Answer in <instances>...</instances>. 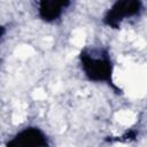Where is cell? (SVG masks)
Segmentation results:
<instances>
[{"label": "cell", "mask_w": 147, "mask_h": 147, "mask_svg": "<svg viewBox=\"0 0 147 147\" xmlns=\"http://www.w3.org/2000/svg\"><path fill=\"white\" fill-rule=\"evenodd\" d=\"M84 41H85V32H84L83 30H79V29L76 30V31L72 33L71 42H72L75 46L80 47V46H83Z\"/></svg>", "instance_id": "7a4b0ae2"}, {"label": "cell", "mask_w": 147, "mask_h": 147, "mask_svg": "<svg viewBox=\"0 0 147 147\" xmlns=\"http://www.w3.org/2000/svg\"><path fill=\"white\" fill-rule=\"evenodd\" d=\"M116 118L118 119L119 123L122 124H125V125H129L131 123L134 122L136 119V116L133 113L129 111V110H123V111H119L116 114Z\"/></svg>", "instance_id": "6da1fadb"}, {"label": "cell", "mask_w": 147, "mask_h": 147, "mask_svg": "<svg viewBox=\"0 0 147 147\" xmlns=\"http://www.w3.org/2000/svg\"><path fill=\"white\" fill-rule=\"evenodd\" d=\"M15 54H16L18 57H21V59H25V57H28V56H30V55L33 54V48H32L31 46L23 45V46H20V47L16 49Z\"/></svg>", "instance_id": "3957f363"}, {"label": "cell", "mask_w": 147, "mask_h": 147, "mask_svg": "<svg viewBox=\"0 0 147 147\" xmlns=\"http://www.w3.org/2000/svg\"><path fill=\"white\" fill-rule=\"evenodd\" d=\"M25 117V114L22 111V110H17L15 111L14 116H13V119H14V123H18V122H22Z\"/></svg>", "instance_id": "277c9868"}, {"label": "cell", "mask_w": 147, "mask_h": 147, "mask_svg": "<svg viewBox=\"0 0 147 147\" xmlns=\"http://www.w3.org/2000/svg\"><path fill=\"white\" fill-rule=\"evenodd\" d=\"M33 98L37 99V100H42V99L46 98V93L42 90H36L33 92Z\"/></svg>", "instance_id": "5b68a950"}]
</instances>
